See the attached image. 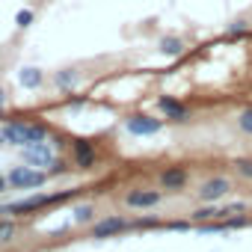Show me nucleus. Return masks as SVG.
<instances>
[{"label":"nucleus","mask_w":252,"mask_h":252,"mask_svg":"<svg viewBox=\"0 0 252 252\" xmlns=\"http://www.w3.org/2000/svg\"><path fill=\"white\" fill-rule=\"evenodd\" d=\"M190 217H193L196 225H199V222H211V220L222 217V208H217V205H211V202H202V208H196Z\"/></svg>","instance_id":"15"},{"label":"nucleus","mask_w":252,"mask_h":252,"mask_svg":"<svg viewBox=\"0 0 252 252\" xmlns=\"http://www.w3.org/2000/svg\"><path fill=\"white\" fill-rule=\"evenodd\" d=\"M6 178H9V187L12 190H39V187H45L48 184V172L45 169H36V166H12L9 172H6Z\"/></svg>","instance_id":"2"},{"label":"nucleus","mask_w":252,"mask_h":252,"mask_svg":"<svg viewBox=\"0 0 252 252\" xmlns=\"http://www.w3.org/2000/svg\"><path fill=\"white\" fill-rule=\"evenodd\" d=\"M158 110H160L166 119H175V122H190V110H187L181 101L169 98V95H163V98L158 101Z\"/></svg>","instance_id":"11"},{"label":"nucleus","mask_w":252,"mask_h":252,"mask_svg":"<svg viewBox=\"0 0 252 252\" xmlns=\"http://www.w3.org/2000/svg\"><path fill=\"white\" fill-rule=\"evenodd\" d=\"M234 214H246V202H228L222 208V217H234Z\"/></svg>","instance_id":"25"},{"label":"nucleus","mask_w":252,"mask_h":252,"mask_svg":"<svg viewBox=\"0 0 252 252\" xmlns=\"http://www.w3.org/2000/svg\"><path fill=\"white\" fill-rule=\"evenodd\" d=\"M18 83H21L24 89H39V86L45 83V71L36 68V65H24V68L18 71Z\"/></svg>","instance_id":"12"},{"label":"nucleus","mask_w":252,"mask_h":252,"mask_svg":"<svg viewBox=\"0 0 252 252\" xmlns=\"http://www.w3.org/2000/svg\"><path fill=\"white\" fill-rule=\"evenodd\" d=\"M21 160L27 163V166H36V169H51V163L57 160V152H54V143L51 140H45V143H30V146H24L21 149Z\"/></svg>","instance_id":"3"},{"label":"nucleus","mask_w":252,"mask_h":252,"mask_svg":"<svg viewBox=\"0 0 252 252\" xmlns=\"http://www.w3.org/2000/svg\"><path fill=\"white\" fill-rule=\"evenodd\" d=\"M0 146H6V143H3V131H0Z\"/></svg>","instance_id":"30"},{"label":"nucleus","mask_w":252,"mask_h":252,"mask_svg":"<svg viewBox=\"0 0 252 252\" xmlns=\"http://www.w3.org/2000/svg\"><path fill=\"white\" fill-rule=\"evenodd\" d=\"M6 190H9V178H6V175H3V172H0V196H3V193H6Z\"/></svg>","instance_id":"27"},{"label":"nucleus","mask_w":252,"mask_h":252,"mask_svg":"<svg viewBox=\"0 0 252 252\" xmlns=\"http://www.w3.org/2000/svg\"><path fill=\"white\" fill-rule=\"evenodd\" d=\"M158 48H160V54H166V57H181V54H184V42H181L178 36H163Z\"/></svg>","instance_id":"16"},{"label":"nucleus","mask_w":252,"mask_h":252,"mask_svg":"<svg viewBox=\"0 0 252 252\" xmlns=\"http://www.w3.org/2000/svg\"><path fill=\"white\" fill-rule=\"evenodd\" d=\"M65 172H68V163L65 160H54L51 169H48V175H65Z\"/></svg>","instance_id":"26"},{"label":"nucleus","mask_w":252,"mask_h":252,"mask_svg":"<svg viewBox=\"0 0 252 252\" xmlns=\"http://www.w3.org/2000/svg\"><path fill=\"white\" fill-rule=\"evenodd\" d=\"M243 33H249V24H246V21H231V24H225V36H243Z\"/></svg>","instance_id":"22"},{"label":"nucleus","mask_w":252,"mask_h":252,"mask_svg":"<svg viewBox=\"0 0 252 252\" xmlns=\"http://www.w3.org/2000/svg\"><path fill=\"white\" fill-rule=\"evenodd\" d=\"M18 231H21V225L15 222V217H0V246L12 243L18 237Z\"/></svg>","instance_id":"14"},{"label":"nucleus","mask_w":252,"mask_h":252,"mask_svg":"<svg viewBox=\"0 0 252 252\" xmlns=\"http://www.w3.org/2000/svg\"><path fill=\"white\" fill-rule=\"evenodd\" d=\"M228 193H231V178H225V175H211V178H205V181L199 184V190H196L199 202H211V205L222 202Z\"/></svg>","instance_id":"5"},{"label":"nucleus","mask_w":252,"mask_h":252,"mask_svg":"<svg viewBox=\"0 0 252 252\" xmlns=\"http://www.w3.org/2000/svg\"><path fill=\"white\" fill-rule=\"evenodd\" d=\"M83 104H86V98H74V101H71V110H80Z\"/></svg>","instance_id":"29"},{"label":"nucleus","mask_w":252,"mask_h":252,"mask_svg":"<svg viewBox=\"0 0 252 252\" xmlns=\"http://www.w3.org/2000/svg\"><path fill=\"white\" fill-rule=\"evenodd\" d=\"M163 228L166 231H190L193 228V220L187 222V220H169V222H163Z\"/></svg>","instance_id":"23"},{"label":"nucleus","mask_w":252,"mask_h":252,"mask_svg":"<svg viewBox=\"0 0 252 252\" xmlns=\"http://www.w3.org/2000/svg\"><path fill=\"white\" fill-rule=\"evenodd\" d=\"M134 228V220L122 217V214H110V217H101L89 225V234L95 240H104V237H113V234H122V231H131Z\"/></svg>","instance_id":"4"},{"label":"nucleus","mask_w":252,"mask_h":252,"mask_svg":"<svg viewBox=\"0 0 252 252\" xmlns=\"http://www.w3.org/2000/svg\"><path fill=\"white\" fill-rule=\"evenodd\" d=\"M48 205H54V193H33V196L15 199V202H3L0 205V217H27Z\"/></svg>","instance_id":"1"},{"label":"nucleus","mask_w":252,"mask_h":252,"mask_svg":"<svg viewBox=\"0 0 252 252\" xmlns=\"http://www.w3.org/2000/svg\"><path fill=\"white\" fill-rule=\"evenodd\" d=\"M33 18H36V15H33V9H21V12L15 15V24H18L21 30H27V27L33 24Z\"/></svg>","instance_id":"24"},{"label":"nucleus","mask_w":252,"mask_h":252,"mask_svg":"<svg viewBox=\"0 0 252 252\" xmlns=\"http://www.w3.org/2000/svg\"><path fill=\"white\" fill-rule=\"evenodd\" d=\"M0 131H3V143L6 146L24 149L30 143V137H27V122H3V125H0Z\"/></svg>","instance_id":"10"},{"label":"nucleus","mask_w":252,"mask_h":252,"mask_svg":"<svg viewBox=\"0 0 252 252\" xmlns=\"http://www.w3.org/2000/svg\"><path fill=\"white\" fill-rule=\"evenodd\" d=\"M187 181H190L187 166H166V169L158 175V187H160V190H169V193L184 190V187H187Z\"/></svg>","instance_id":"8"},{"label":"nucleus","mask_w":252,"mask_h":252,"mask_svg":"<svg viewBox=\"0 0 252 252\" xmlns=\"http://www.w3.org/2000/svg\"><path fill=\"white\" fill-rule=\"evenodd\" d=\"M71 158H74V166H80V169H95V163H98V152L86 140L71 143Z\"/></svg>","instance_id":"9"},{"label":"nucleus","mask_w":252,"mask_h":252,"mask_svg":"<svg viewBox=\"0 0 252 252\" xmlns=\"http://www.w3.org/2000/svg\"><path fill=\"white\" fill-rule=\"evenodd\" d=\"M163 202V190H155V187H137L125 196V205L134 208V211H152Z\"/></svg>","instance_id":"7"},{"label":"nucleus","mask_w":252,"mask_h":252,"mask_svg":"<svg viewBox=\"0 0 252 252\" xmlns=\"http://www.w3.org/2000/svg\"><path fill=\"white\" fill-rule=\"evenodd\" d=\"M125 131L134 134V137H155L163 131V119H155V116H146V113H134L125 119Z\"/></svg>","instance_id":"6"},{"label":"nucleus","mask_w":252,"mask_h":252,"mask_svg":"<svg viewBox=\"0 0 252 252\" xmlns=\"http://www.w3.org/2000/svg\"><path fill=\"white\" fill-rule=\"evenodd\" d=\"M0 71H3V68H0Z\"/></svg>","instance_id":"31"},{"label":"nucleus","mask_w":252,"mask_h":252,"mask_svg":"<svg viewBox=\"0 0 252 252\" xmlns=\"http://www.w3.org/2000/svg\"><path fill=\"white\" fill-rule=\"evenodd\" d=\"M54 83H57L60 92H71V89H77V83H80V71H74V68H63V71L54 74Z\"/></svg>","instance_id":"13"},{"label":"nucleus","mask_w":252,"mask_h":252,"mask_svg":"<svg viewBox=\"0 0 252 252\" xmlns=\"http://www.w3.org/2000/svg\"><path fill=\"white\" fill-rule=\"evenodd\" d=\"M237 128H240L243 134H249V137H252V107H246V110H240V113H237Z\"/></svg>","instance_id":"18"},{"label":"nucleus","mask_w":252,"mask_h":252,"mask_svg":"<svg viewBox=\"0 0 252 252\" xmlns=\"http://www.w3.org/2000/svg\"><path fill=\"white\" fill-rule=\"evenodd\" d=\"M6 101H9V95H6V89H3V86H0V110L6 107Z\"/></svg>","instance_id":"28"},{"label":"nucleus","mask_w":252,"mask_h":252,"mask_svg":"<svg viewBox=\"0 0 252 252\" xmlns=\"http://www.w3.org/2000/svg\"><path fill=\"white\" fill-rule=\"evenodd\" d=\"M249 225V214H234V217H225V228L228 231H237V228H246Z\"/></svg>","instance_id":"19"},{"label":"nucleus","mask_w":252,"mask_h":252,"mask_svg":"<svg viewBox=\"0 0 252 252\" xmlns=\"http://www.w3.org/2000/svg\"><path fill=\"white\" fill-rule=\"evenodd\" d=\"M71 214H74L71 220H74L77 225H92V222H95V208H92V205H77Z\"/></svg>","instance_id":"17"},{"label":"nucleus","mask_w":252,"mask_h":252,"mask_svg":"<svg viewBox=\"0 0 252 252\" xmlns=\"http://www.w3.org/2000/svg\"><path fill=\"white\" fill-rule=\"evenodd\" d=\"M234 169H237V175H240V178L252 181V158H240V160L234 163Z\"/></svg>","instance_id":"21"},{"label":"nucleus","mask_w":252,"mask_h":252,"mask_svg":"<svg viewBox=\"0 0 252 252\" xmlns=\"http://www.w3.org/2000/svg\"><path fill=\"white\" fill-rule=\"evenodd\" d=\"M134 228H163V222H160L158 217L146 214V217H137V220H134Z\"/></svg>","instance_id":"20"}]
</instances>
